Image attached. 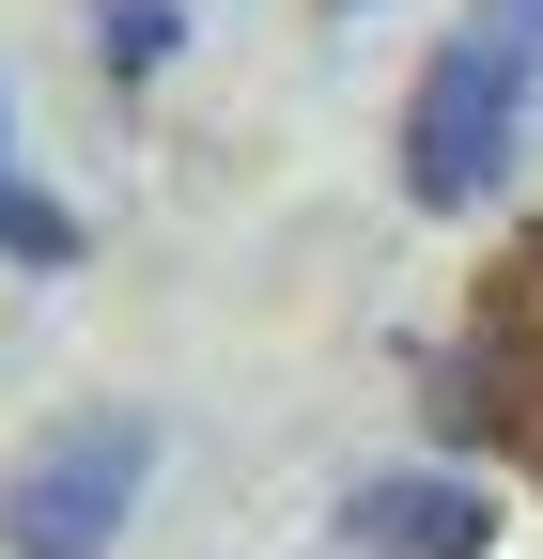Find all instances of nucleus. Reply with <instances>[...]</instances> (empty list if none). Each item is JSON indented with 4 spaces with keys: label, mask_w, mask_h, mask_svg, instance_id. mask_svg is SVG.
Wrapping results in <instances>:
<instances>
[{
    "label": "nucleus",
    "mask_w": 543,
    "mask_h": 559,
    "mask_svg": "<svg viewBox=\"0 0 543 559\" xmlns=\"http://www.w3.org/2000/svg\"><path fill=\"white\" fill-rule=\"evenodd\" d=\"M528 94H543V0H466L435 32V62H420V94H403V202L466 218L512 171Z\"/></svg>",
    "instance_id": "obj_1"
},
{
    "label": "nucleus",
    "mask_w": 543,
    "mask_h": 559,
    "mask_svg": "<svg viewBox=\"0 0 543 559\" xmlns=\"http://www.w3.org/2000/svg\"><path fill=\"white\" fill-rule=\"evenodd\" d=\"M141 481H156V419L141 404H62L0 466V559H109L141 528Z\"/></svg>",
    "instance_id": "obj_2"
},
{
    "label": "nucleus",
    "mask_w": 543,
    "mask_h": 559,
    "mask_svg": "<svg viewBox=\"0 0 543 559\" xmlns=\"http://www.w3.org/2000/svg\"><path fill=\"white\" fill-rule=\"evenodd\" d=\"M342 544H358V559H482V544H497V498L450 481V466H388V481L342 498Z\"/></svg>",
    "instance_id": "obj_3"
},
{
    "label": "nucleus",
    "mask_w": 543,
    "mask_h": 559,
    "mask_svg": "<svg viewBox=\"0 0 543 559\" xmlns=\"http://www.w3.org/2000/svg\"><path fill=\"white\" fill-rule=\"evenodd\" d=\"M0 264H79V202H47L16 171V124H0Z\"/></svg>",
    "instance_id": "obj_4"
},
{
    "label": "nucleus",
    "mask_w": 543,
    "mask_h": 559,
    "mask_svg": "<svg viewBox=\"0 0 543 559\" xmlns=\"http://www.w3.org/2000/svg\"><path fill=\"white\" fill-rule=\"evenodd\" d=\"M94 47H109V79H156L186 47V0H94Z\"/></svg>",
    "instance_id": "obj_5"
}]
</instances>
